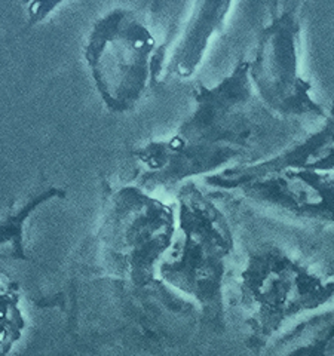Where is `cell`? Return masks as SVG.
<instances>
[{"instance_id": "6da1fadb", "label": "cell", "mask_w": 334, "mask_h": 356, "mask_svg": "<svg viewBox=\"0 0 334 356\" xmlns=\"http://www.w3.org/2000/svg\"><path fill=\"white\" fill-rule=\"evenodd\" d=\"M192 102L191 115L170 138L136 152L146 188L180 187L195 177L257 162L254 154L271 138L276 116L254 92L248 60L241 58L213 86L198 83Z\"/></svg>"}, {"instance_id": "7a4b0ae2", "label": "cell", "mask_w": 334, "mask_h": 356, "mask_svg": "<svg viewBox=\"0 0 334 356\" xmlns=\"http://www.w3.org/2000/svg\"><path fill=\"white\" fill-rule=\"evenodd\" d=\"M245 344L259 355L289 321L326 307L334 300V276L276 243L254 250L238 277Z\"/></svg>"}, {"instance_id": "52a82bcc", "label": "cell", "mask_w": 334, "mask_h": 356, "mask_svg": "<svg viewBox=\"0 0 334 356\" xmlns=\"http://www.w3.org/2000/svg\"><path fill=\"white\" fill-rule=\"evenodd\" d=\"M285 168L334 172V110L327 108L322 124L308 136L278 150L259 162L232 166L217 174L205 177L208 186L226 192L229 187L251 177L275 172Z\"/></svg>"}, {"instance_id": "9c48e42d", "label": "cell", "mask_w": 334, "mask_h": 356, "mask_svg": "<svg viewBox=\"0 0 334 356\" xmlns=\"http://www.w3.org/2000/svg\"><path fill=\"white\" fill-rule=\"evenodd\" d=\"M63 195L64 192L60 191V188H55V187L45 188V191L29 197L26 202L19 205L18 208L10 211L9 214L5 216L3 220H0V247L8 242L17 245L21 241L22 227H24L27 218L35 213L39 207L47 204L48 200H52L60 196L63 197Z\"/></svg>"}, {"instance_id": "30bf717a", "label": "cell", "mask_w": 334, "mask_h": 356, "mask_svg": "<svg viewBox=\"0 0 334 356\" xmlns=\"http://www.w3.org/2000/svg\"><path fill=\"white\" fill-rule=\"evenodd\" d=\"M22 319L17 307V296L5 286H0V356L13 348L19 336Z\"/></svg>"}, {"instance_id": "3957f363", "label": "cell", "mask_w": 334, "mask_h": 356, "mask_svg": "<svg viewBox=\"0 0 334 356\" xmlns=\"http://www.w3.org/2000/svg\"><path fill=\"white\" fill-rule=\"evenodd\" d=\"M168 55L148 17L132 8L107 10L89 29L84 60L103 106L115 115L137 108L159 79Z\"/></svg>"}, {"instance_id": "ba28073f", "label": "cell", "mask_w": 334, "mask_h": 356, "mask_svg": "<svg viewBox=\"0 0 334 356\" xmlns=\"http://www.w3.org/2000/svg\"><path fill=\"white\" fill-rule=\"evenodd\" d=\"M235 0H193L180 36L168 51L165 79H189L202 64L211 42L225 30Z\"/></svg>"}, {"instance_id": "277c9868", "label": "cell", "mask_w": 334, "mask_h": 356, "mask_svg": "<svg viewBox=\"0 0 334 356\" xmlns=\"http://www.w3.org/2000/svg\"><path fill=\"white\" fill-rule=\"evenodd\" d=\"M178 242L162 266L171 285L196 300L214 328L225 324V280L233 252L228 217L193 181L178 188Z\"/></svg>"}, {"instance_id": "5b68a950", "label": "cell", "mask_w": 334, "mask_h": 356, "mask_svg": "<svg viewBox=\"0 0 334 356\" xmlns=\"http://www.w3.org/2000/svg\"><path fill=\"white\" fill-rule=\"evenodd\" d=\"M300 39L296 9L275 8L248 60L250 81L260 103L278 119H324L327 108L300 70Z\"/></svg>"}, {"instance_id": "8992f818", "label": "cell", "mask_w": 334, "mask_h": 356, "mask_svg": "<svg viewBox=\"0 0 334 356\" xmlns=\"http://www.w3.org/2000/svg\"><path fill=\"white\" fill-rule=\"evenodd\" d=\"M226 192L287 220L334 227V177L328 172L285 168L247 178Z\"/></svg>"}, {"instance_id": "8fae6325", "label": "cell", "mask_w": 334, "mask_h": 356, "mask_svg": "<svg viewBox=\"0 0 334 356\" xmlns=\"http://www.w3.org/2000/svg\"><path fill=\"white\" fill-rule=\"evenodd\" d=\"M69 2L72 0H26L24 13L29 26L42 24L43 21L55 14V10Z\"/></svg>"}, {"instance_id": "7c38bea8", "label": "cell", "mask_w": 334, "mask_h": 356, "mask_svg": "<svg viewBox=\"0 0 334 356\" xmlns=\"http://www.w3.org/2000/svg\"><path fill=\"white\" fill-rule=\"evenodd\" d=\"M330 108H333L334 110V102H333V104H331V107Z\"/></svg>"}]
</instances>
